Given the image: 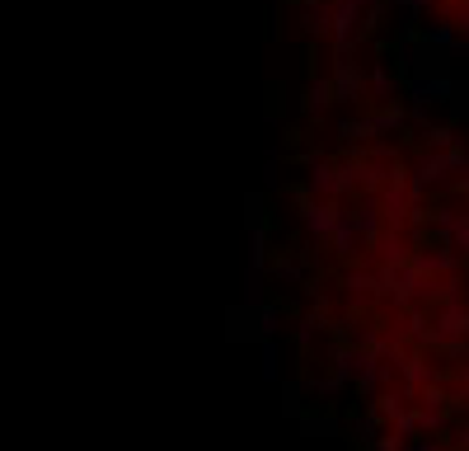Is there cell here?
I'll return each mask as SVG.
<instances>
[{
    "mask_svg": "<svg viewBox=\"0 0 469 451\" xmlns=\"http://www.w3.org/2000/svg\"><path fill=\"white\" fill-rule=\"evenodd\" d=\"M263 189H277V155H268V165H263Z\"/></svg>",
    "mask_w": 469,
    "mask_h": 451,
    "instance_id": "obj_20",
    "label": "cell"
},
{
    "mask_svg": "<svg viewBox=\"0 0 469 451\" xmlns=\"http://www.w3.org/2000/svg\"><path fill=\"white\" fill-rule=\"evenodd\" d=\"M329 80H334V99H338V109H357V104H361V94H366V71L357 66V57H352V52H338V48H334Z\"/></svg>",
    "mask_w": 469,
    "mask_h": 451,
    "instance_id": "obj_2",
    "label": "cell"
},
{
    "mask_svg": "<svg viewBox=\"0 0 469 451\" xmlns=\"http://www.w3.org/2000/svg\"><path fill=\"white\" fill-rule=\"evenodd\" d=\"M258 292H263V273H254V269H249V278H244V296H249V301L258 305V301H263Z\"/></svg>",
    "mask_w": 469,
    "mask_h": 451,
    "instance_id": "obj_17",
    "label": "cell"
},
{
    "mask_svg": "<svg viewBox=\"0 0 469 451\" xmlns=\"http://www.w3.org/2000/svg\"><path fill=\"white\" fill-rule=\"evenodd\" d=\"M315 330H319V320H315V315H300V324H296V339H300V343H310V339H315Z\"/></svg>",
    "mask_w": 469,
    "mask_h": 451,
    "instance_id": "obj_18",
    "label": "cell"
},
{
    "mask_svg": "<svg viewBox=\"0 0 469 451\" xmlns=\"http://www.w3.org/2000/svg\"><path fill=\"white\" fill-rule=\"evenodd\" d=\"M277 324H282V311H277V305H258V330H263V334H273Z\"/></svg>",
    "mask_w": 469,
    "mask_h": 451,
    "instance_id": "obj_15",
    "label": "cell"
},
{
    "mask_svg": "<svg viewBox=\"0 0 469 451\" xmlns=\"http://www.w3.org/2000/svg\"><path fill=\"white\" fill-rule=\"evenodd\" d=\"M329 104H338V99H334V80H329V75H315V80H310V99H305V113L319 118Z\"/></svg>",
    "mask_w": 469,
    "mask_h": 451,
    "instance_id": "obj_12",
    "label": "cell"
},
{
    "mask_svg": "<svg viewBox=\"0 0 469 451\" xmlns=\"http://www.w3.org/2000/svg\"><path fill=\"white\" fill-rule=\"evenodd\" d=\"M446 19H451V24H456L460 33H469V0H460V5H451V10H446Z\"/></svg>",
    "mask_w": 469,
    "mask_h": 451,
    "instance_id": "obj_16",
    "label": "cell"
},
{
    "mask_svg": "<svg viewBox=\"0 0 469 451\" xmlns=\"http://www.w3.org/2000/svg\"><path fill=\"white\" fill-rule=\"evenodd\" d=\"M249 269L254 273L268 269V240H263V231H249Z\"/></svg>",
    "mask_w": 469,
    "mask_h": 451,
    "instance_id": "obj_14",
    "label": "cell"
},
{
    "mask_svg": "<svg viewBox=\"0 0 469 451\" xmlns=\"http://www.w3.org/2000/svg\"><path fill=\"white\" fill-rule=\"evenodd\" d=\"M418 24H422V10L413 5H395V38H399V48H413L418 43Z\"/></svg>",
    "mask_w": 469,
    "mask_h": 451,
    "instance_id": "obj_10",
    "label": "cell"
},
{
    "mask_svg": "<svg viewBox=\"0 0 469 451\" xmlns=\"http://www.w3.org/2000/svg\"><path fill=\"white\" fill-rule=\"evenodd\" d=\"M380 226H385V208H380V198L366 193V198L357 202V231H361V240H366V244L380 240V235H385Z\"/></svg>",
    "mask_w": 469,
    "mask_h": 451,
    "instance_id": "obj_8",
    "label": "cell"
},
{
    "mask_svg": "<svg viewBox=\"0 0 469 451\" xmlns=\"http://www.w3.org/2000/svg\"><path fill=\"white\" fill-rule=\"evenodd\" d=\"M380 19H385L380 0H334V48L357 52L366 38L376 33Z\"/></svg>",
    "mask_w": 469,
    "mask_h": 451,
    "instance_id": "obj_1",
    "label": "cell"
},
{
    "mask_svg": "<svg viewBox=\"0 0 469 451\" xmlns=\"http://www.w3.org/2000/svg\"><path fill=\"white\" fill-rule=\"evenodd\" d=\"M460 189L469 193V165H465V174H460Z\"/></svg>",
    "mask_w": 469,
    "mask_h": 451,
    "instance_id": "obj_22",
    "label": "cell"
},
{
    "mask_svg": "<svg viewBox=\"0 0 469 451\" xmlns=\"http://www.w3.org/2000/svg\"><path fill=\"white\" fill-rule=\"evenodd\" d=\"M395 90H399L395 66H385V61H376V66L366 71V94H371L376 104H385V109H390V104H395Z\"/></svg>",
    "mask_w": 469,
    "mask_h": 451,
    "instance_id": "obj_6",
    "label": "cell"
},
{
    "mask_svg": "<svg viewBox=\"0 0 469 451\" xmlns=\"http://www.w3.org/2000/svg\"><path fill=\"white\" fill-rule=\"evenodd\" d=\"M300 273H305V269H300V263H291V259L277 263V278H282V282H300Z\"/></svg>",
    "mask_w": 469,
    "mask_h": 451,
    "instance_id": "obj_19",
    "label": "cell"
},
{
    "mask_svg": "<svg viewBox=\"0 0 469 451\" xmlns=\"http://www.w3.org/2000/svg\"><path fill=\"white\" fill-rule=\"evenodd\" d=\"M300 33L310 38H334V0H296Z\"/></svg>",
    "mask_w": 469,
    "mask_h": 451,
    "instance_id": "obj_4",
    "label": "cell"
},
{
    "mask_svg": "<svg viewBox=\"0 0 469 451\" xmlns=\"http://www.w3.org/2000/svg\"><path fill=\"white\" fill-rule=\"evenodd\" d=\"M456 33H460V29L451 24V19H437V24L422 33V43H427V48H437V52H456V43H460Z\"/></svg>",
    "mask_w": 469,
    "mask_h": 451,
    "instance_id": "obj_13",
    "label": "cell"
},
{
    "mask_svg": "<svg viewBox=\"0 0 469 451\" xmlns=\"http://www.w3.org/2000/svg\"><path fill=\"white\" fill-rule=\"evenodd\" d=\"M409 85V94H413V104H432V99H451L456 94V85H451V75H413V80H404Z\"/></svg>",
    "mask_w": 469,
    "mask_h": 451,
    "instance_id": "obj_5",
    "label": "cell"
},
{
    "mask_svg": "<svg viewBox=\"0 0 469 451\" xmlns=\"http://www.w3.org/2000/svg\"><path fill=\"white\" fill-rule=\"evenodd\" d=\"M395 5H413V10H427L432 0H395Z\"/></svg>",
    "mask_w": 469,
    "mask_h": 451,
    "instance_id": "obj_21",
    "label": "cell"
},
{
    "mask_svg": "<svg viewBox=\"0 0 469 451\" xmlns=\"http://www.w3.org/2000/svg\"><path fill=\"white\" fill-rule=\"evenodd\" d=\"M409 269L422 273V278H441V273H456L460 259H451V250H422V254L409 259Z\"/></svg>",
    "mask_w": 469,
    "mask_h": 451,
    "instance_id": "obj_7",
    "label": "cell"
},
{
    "mask_svg": "<svg viewBox=\"0 0 469 451\" xmlns=\"http://www.w3.org/2000/svg\"><path fill=\"white\" fill-rule=\"evenodd\" d=\"M329 250L338 259H352L361 250V231H357V212H343V226H338V235L329 240Z\"/></svg>",
    "mask_w": 469,
    "mask_h": 451,
    "instance_id": "obj_9",
    "label": "cell"
},
{
    "mask_svg": "<svg viewBox=\"0 0 469 451\" xmlns=\"http://www.w3.org/2000/svg\"><path fill=\"white\" fill-rule=\"evenodd\" d=\"M296 212H300V226H305V235L310 240H324L329 244L338 235V226H343V212L348 208H338V202H315V198H296Z\"/></svg>",
    "mask_w": 469,
    "mask_h": 451,
    "instance_id": "obj_3",
    "label": "cell"
},
{
    "mask_svg": "<svg viewBox=\"0 0 469 451\" xmlns=\"http://www.w3.org/2000/svg\"><path fill=\"white\" fill-rule=\"evenodd\" d=\"M437 334L441 339H465L469 334V311L465 305H441L437 311Z\"/></svg>",
    "mask_w": 469,
    "mask_h": 451,
    "instance_id": "obj_11",
    "label": "cell"
}]
</instances>
